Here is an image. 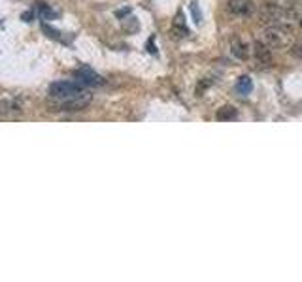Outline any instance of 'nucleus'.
<instances>
[{
	"label": "nucleus",
	"mask_w": 302,
	"mask_h": 282,
	"mask_svg": "<svg viewBox=\"0 0 302 282\" xmlns=\"http://www.w3.org/2000/svg\"><path fill=\"white\" fill-rule=\"evenodd\" d=\"M49 98L64 111H81L91 102V92L80 81H55L49 87Z\"/></svg>",
	"instance_id": "1"
},
{
	"label": "nucleus",
	"mask_w": 302,
	"mask_h": 282,
	"mask_svg": "<svg viewBox=\"0 0 302 282\" xmlns=\"http://www.w3.org/2000/svg\"><path fill=\"white\" fill-rule=\"evenodd\" d=\"M76 81H80L83 87H100L104 85V79L96 72H93L89 66H81L80 70H76L74 73Z\"/></svg>",
	"instance_id": "2"
},
{
	"label": "nucleus",
	"mask_w": 302,
	"mask_h": 282,
	"mask_svg": "<svg viewBox=\"0 0 302 282\" xmlns=\"http://www.w3.org/2000/svg\"><path fill=\"white\" fill-rule=\"evenodd\" d=\"M253 57H255V62L259 66H270L272 64V60H274L270 46L269 44H264V42H259V39L253 44Z\"/></svg>",
	"instance_id": "3"
},
{
	"label": "nucleus",
	"mask_w": 302,
	"mask_h": 282,
	"mask_svg": "<svg viewBox=\"0 0 302 282\" xmlns=\"http://www.w3.org/2000/svg\"><path fill=\"white\" fill-rule=\"evenodd\" d=\"M227 8L232 15H238V17H248V15L253 13L255 4H253V0H228Z\"/></svg>",
	"instance_id": "4"
},
{
	"label": "nucleus",
	"mask_w": 302,
	"mask_h": 282,
	"mask_svg": "<svg viewBox=\"0 0 302 282\" xmlns=\"http://www.w3.org/2000/svg\"><path fill=\"white\" fill-rule=\"evenodd\" d=\"M264 39H266V42H269V46H272V47L283 46V32H282V28H278V26L266 28V32H264Z\"/></svg>",
	"instance_id": "5"
},
{
	"label": "nucleus",
	"mask_w": 302,
	"mask_h": 282,
	"mask_svg": "<svg viewBox=\"0 0 302 282\" xmlns=\"http://www.w3.org/2000/svg\"><path fill=\"white\" fill-rule=\"evenodd\" d=\"M172 34H174V38H185V36H189V28L185 25V19H183L181 13L176 15L174 23H172Z\"/></svg>",
	"instance_id": "6"
},
{
	"label": "nucleus",
	"mask_w": 302,
	"mask_h": 282,
	"mask_svg": "<svg viewBox=\"0 0 302 282\" xmlns=\"http://www.w3.org/2000/svg\"><path fill=\"white\" fill-rule=\"evenodd\" d=\"M230 53L240 60L248 59V46L244 42H240L238 38H232V42H230Z\"/></svg>",
	"instance_id": "7"
},
{
	"label": "nucleus",
	"mask_w": 302,
	"mask_h": 282,
	"mask_svg": "<svg viewBox=\"0 0 302 282\" xmlns=\"http://www.w3.org/2000/svg\"><path fill=\"white\" fill-rule=\"evenodd\" d=\"M236 91L240 92V94H249V92L253 91V81L249 75H242L238 81H236Z\"/></svg>",
	"instance_id": "8"
},
{
	"label": "nucleus",
	"mask_w": 302,
	"mask_h": 282,
	"mask_svg": "<svg viewBox=\"0 0 302 282\" xmlns=\"http://www.w3.org/2000/svg\"><path fill=\"white\" fill-rule=\"evenodd\" d=\"M236 117H238V111H236V107H232V105H225V107H221L219 111L215 113L217 120H230V118Z\"/></svg>",
	"instance_id": "9"
},
{
	"label": "nucleus",
	"mask_w": 302,
	"mask_h": 282,
	"mask_svg": "<svg viewBox=\"0 0 302 282\" xmlns=\"http://www.w3.org/2000/svg\"><path fill=\"white\" fill-rule=\"evenodd\" d=\"M38 10H40V13H42V17H44V19H53L55 15H57V13H55L49 6H46V4H40V6H38Z\"/></svg>",
	"instance_id": "10"
},
{
	"label": "nucleus",
	"mask_w": 302,
	"mask_h": 282,
	"mask_svg": "<svg viewBox=\"0 0 302 282\" xmlns=\"http://www.w3.org/2000/svg\"><path fill=\"white\" fill-rule=\"evenodd\" d=\"M191 13H193V17H195L196 23H200L202 15H200V12H198V6H196V0H193V2H191Z\"/></svg>",
	"instance_id": "11"
},
{
	"label": "nucleus",
	"mask_w": 302,
	"mask_h": 282,
	"mask_svg": "<svg viewBox=\"0 0 302 282\" xmlns=\"http://www.w3.org/2000/svg\"><path fill=\"white\" fill-rule=\"evenodd\" d=\"M300 28H302V19H300Z\"/></svg>",
	"instance_id": "12"
}]
</instances>
